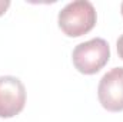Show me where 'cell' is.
I'll return each mask as SVG.
<instances>
[{"mask_svg":"<svg viewBox=\"0 0 123 122\" xmlns=\"http://www.w3.org/2000/svg\"><path fill=\"white\" fill-rule=\"evenodd\" d=\"M96 9L87 0H76L59 12V27L69 37H79L92 30L96 25Z\"/></svg>","mask_w":123,"mask_h":122,"instance_id":"cell-1","label":"cell"},{"mask_svg":"<svg viewBox=\"0 0 123 122\" xmlns=\"http://www.w3.org/2000/svg\"><path fill=\"white\" fill-rule=\"evenodd\" d=\"M110 59L109 43L102 37H94L77 45L72 53L74 68L85 75L97 73Z\"/></svg>","mask_w":123,"mask_h":122,"instance_id":"cell-2","label":"cell"},{"mask_svg":"<svg viewBox=\"0 0 123 122\" xmlns=\"http://www.w3.org/2000/svg\"><path fill=\"white\" fill-rule=\"evenodd\" d=\"M26 103V89L14 76H0V118L19 115Z\"/></svg>","mask_w":123,"mask_h":122,"instance_id":"cell-3","label":"cell"},{"mask_svg":"<svg viewBox=\"0 0 123 122\" xmlns=\"http://www.w3.org/2000/svg\"><path fill=\"white\" fill-rule=\"evenodd\" d=\"M97 96L106 111H123V68H113L103 75L99 82Z\"/></svg>","mask_w":123,"mask_h":122,"instance_id":"cell-4","label":"cell"},{"mask_svg":"<svg viewBox=\"0 0 123 122\" xmlns=\"http://www.w3.org/2000/svg\"><path fill=\"white\" fill-rule=\"evenodd\" d=\"M9 6H10L9 0H0V16H3L6 13V10L9 9Z\"/></svg>","mask_w":123,"mask_h":122,"instance_id":"cell-5","label":"cell"},{"mask_svg":"<svg viewBox=\"0 0 123 122\" xmlns=\"http://www.w3.org/2000/svg\"><path fill=\"white\" fill-rule=\"evenodd\" d=\"M117 53H119V58L123 61V34L117 39Z\"/></svg>","mask_w":123,"mask_h":122,"instance_id":"cell-6","label":"cell"},{"mask_svg":"<svg viewBox=\"0 0 123 122\" xmlns=\"http://www.w3.org/2000/svg\"><path fill=\"white\" fill-rule=\"evenodd\" d=\"M120 12H122V16H123V3H122V6H120Z\"/></svg>","mask_w":123,"mask_h":122,"instance_id":"cell-7","label":"cell"}]
</instances>
